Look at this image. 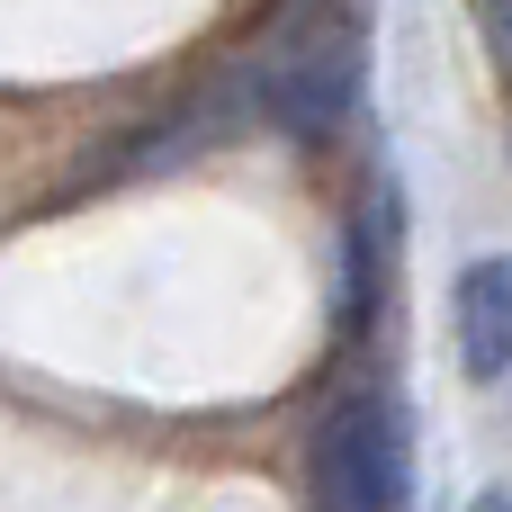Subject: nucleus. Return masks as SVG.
Here are the masks:
<instances>
[{
  "instance_id": "nucleus-4",
  "label": "nucleus",
  "mask_w": 512,
  "mask_h": 512,
  "mask_svg": "<svg viewBox=\"0 0 512 512\" xmlns=\"http://www.w3.org/2000/svg\"><path fill=\"white\" fill-rule=\"evenodd\" d=\"M450 333H459V369L477 387L512 378V252H486L459 270L450 288Z\"/></svg>"
},
{
  "instance_id": "nucleus-1",
  "label": "nucleus",
  "mask_w": 512,
  "mask_h": 512,
  "mask_svg": "<svg viewBox=\"0 0 512 512\" xmlns=\"http://www.w3.org/2000/svg\"><path fill=\"white\" fill-rule=\"evenodd\" d=\"M252 117L297 144H333L369 81V0H270L243 45Z\"/></svg>"
},
{
  "instance_id": "nucleus-3",
  "label": "nucleus",
  "mask_w": 512,
  "mask_h": 512,
  "mask_svg": "<svg viewBox=\"0 0 512 512\" xmlns=\"http://www.w3.org/2000/svg\"><path fill=\"white\" fill-rule=\"evenodd\" d=\"M396 279H405V189L378 171L342 225V351H360L387 306H396Z\"/></svg>"
},
{
  "instance_id": "nucleus-2",
  "label": "nucleus",
  "mask_w": 512,
  "mask_h": 512,
  "mask_svg": "<svg viewBox=\"0 0 512 512\" xmlns=\"http://www.w3.org/2000/svg\"><path fill=\"white\" fill-rule=\"evenodd\" d=\"M306 495L333 512H396L414 495V423L387 378H342L324 423H315V468Z\"/></svg>"
},
{
  "instance_id": "nucleus-5",
  "label": "nucleus",
  "mask_w": 512,
  "mask_h": 512,
  "mask_svg": "<svg viewBox=\"0 0 512 512\" xmlns=\"http://www.w3.org/2000/svg\"><path fill=\"white\" fill-rule=\"evenodd\" d=\"M486 45H495V63L512 72V0H486Z\"/></svg>"
}]
</instances>
